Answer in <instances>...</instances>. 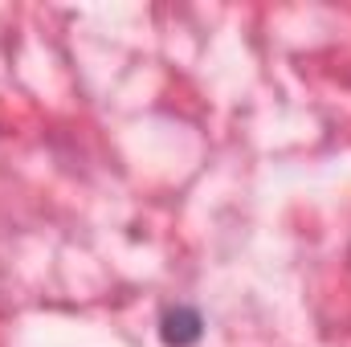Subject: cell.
Returning a JSON list of instances; mask_svg holds the SVG:
<instances>
[{
	"instance_id": "6da1fadb",
	"label": "cell",
	"mask_w": 351,
	"mask_h": 347,
	"mask_svg": "<svg viewBox=\"0 0 351 347\" xmlns=\"http://www.w3.org/2000/svg\"><path fill=\"white\" fill-rule=\"evenodd\" d=\"M160 335H164L168 347H192L204 335V319H200L196 307H168L164 319H160Z\"/></svg>"
}]
</instances>
